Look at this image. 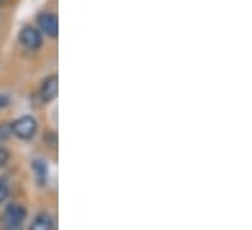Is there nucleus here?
Here are the masks:
<instances>
[{
    "label": "nucleus",
    "instance_id": "6e6552de",
    "mask_svg": "<svg viewBox=\"0 0 252 230\" xmlns=\"http://www.w3.org/2000/svg\"><path fill=\"white\" fill-rule=\"evenodd\" d=\"M6 197H8V183H6V179L0 177V203H2Z\"/></svg>",
    "mask_w": 252,
    "mask_h": 230
},
{
    "label": "nucleus",
    "instance_id": "7ed1b4c3",
    "mask_svg": "<svg viewBox=\"0 0 252 230\" xmlns=\"http://www.w3.org/2000/svg\"><path fill=\"white\" fill-rule=\"evenodd\" d=\"M37 26H39L41 35H45V37H57V33H59L57 16L51 14V12H43V14L37 18Z\"/></svg>",
    "mask_w": 252,
    "mask_h": 230
},
{
    "label": "nucleus",
    "instance_id": "f03ea898",
    "mask_svg": "<svg viewBox=\"0 0 252 230\" xmlns=\"http://www.w3.org/2000/svg\"><path fill=\"white\" fill-rule=\"evenodd\" d=\"M20 41L26 47V51H37L41 47V43H43V37H41V31L37 28L26 26L20 31Z\"/></svg>",
    "mask_w": 252,
    "mask_h": 230
},
{
    "label": "nucleus",
    "instance_id": "423d86ee",
    "mask_svg": "<svg viewBox=\"0 0 252 230\" xmlns=\"http://www.w3.org/2000/svg\"><path fill=\"white\" fill-rule=\"evenodd\" d=\"M53 227H55L53 217L49 213H39L30 225V230H53Z\"/></svg>",
    "mask_w": 252,
    "mask_h": 230
},
{
    "label": "nucleus",
    "instance_id": "9b49d317",
    "mask_svg": "<svg viewBox=\"0 0 252 230\" xmlns=\"http://www.w3.org/2000/svg\"><path fill=\"white\" fill-rule=\"evenodd\" d=\"M6 104H8V100L2 96V98H0V108H2V106H6Z\"/></svg>",
    "mask_w": 252,
    "mask_h": 230
},
{
    "label": "nucleus",
    "instance_id": "39448f33",
    "mask_svg": "<svg viewBox=\"0 0 252 230\" xmlns=\"http://www.w3.org/2000/svg\"><path fill=\"white\" fill-rule=\"evenodd\" d=\"M26 219V209L18 203H12L6 207L4 211V221L6 225H22V221Z\"/></svg>",
    "mask_w": 252,
    "mask_h": 230
},
{
    "label": "nucleus",
    "instance_id": "9d476101",
    "mask_svg": "<svg viewBox=\"0 0 252 230\" xmlns=\"http://www.w3.org/2000/svg\"><path fill=\"white\" fill-rule=\"evenodd\" d=\"M4 230H22V227H20V225H6Z\"/></svg>",
    "mask_w": 252,
    "mask_h": 230
},
{
    "label": "nucleus",
    "instance_id": "20e7f679",
    "mask_svg": "<svg viewBox=\"0 0 252 230\" xmlns=\"http://www.w3.org/2000/svg\"><path fill=\"white\" fill-rule=\"evenodd\" d=\"M57 92H59V78L55 74L47 76L43 82H41V90H39V96H41V102H53L57 98Z\"/></svg>",
    "mask_w": 252,
    "mask_h": 230
},
{
    "label": "nucleus",
    "instance_id": "1a4fd4ad",
    "mask_svg": "<svg viewBox=\"0 0 252 230\" xmlns=\"http://www.w3.org/2000/svg\"><path fill=\"white\" fill-rule=\"evenodd\" d=\"M8 162V150L4 146H0V166H4Z\"/></svg>",
    "mask_w": 252,
    "mask_h": 230
},
{
    "label": "nucleus",
    "instance_id": "f257e3e1",
    "mask_svg": "<svg viewBox=\"0 0 252 230\" xmlns=\"http://www.w3.org/2000/svg\"><path fill=\"white\" fill-rule=\"evenodd\" d=\"M12 133H14L18 139H22V141H30V139H33L35 133H37V121H35L32 115H24V117H20L18 121H14Z\"/></svg>",
    "mask_w": 252,
    "mask_h": 230
},
{
    "label": "nucleus",
    "instance_id": "0eeeda50",
    "mask_svg": "<svg viewBox=\"0 0 252 230\" xmlns=\"http://www.w3.org/2000/svg\"><path fill=\"white\" fill-rule=\"evenodd\" d=\"M33 168L37 170V175H39V183H45V181H47V168L43 166V162H41V160H35Z\"/></svg>",
    "mask_w": 252,
    "mask_h": 230
}]
</instances>
